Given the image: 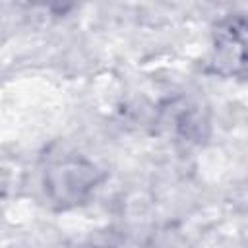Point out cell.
<instances>
[{
  "instance_id": "6da1fadb",
  "label": "cell",
  "mask_w": 248,
  "mask_h": 248,
  "mask_svg": "<svg viewBox=\"0 0 248 248\" xmlns=\"http://www.w3.org/2000/svg\"><path fill=\"white\" fill-rule=\"evenodd\" d=\"M95 167L83 159H64L46 170V188L52 200L76 203L87 196L95 184Z\"/></svg>"
}]
</instances>
